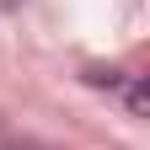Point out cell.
Here are the masks:
<instances>
[{
	"label": "cell",
	"instance_id": "cell-1",
	"mask_svg": "<svg viewBox=\"0 0 150 150\" xmlns=\"http://www.w3.org/2000/svg\"><path fill=\"white\" fill-rule=\"evenodd\" d=\"M129 107H134V112H145V107H150V97H145V81H134V86H129Z\"/></svg>",
	"mask_w": 150,
	"mask_h": 150
},
{
	"label": "cell",
	"instance_id": "cell-2",
	"mask_svg": "<svg viewBox=\"0 0 150 150\" xmlns=\"http://www.w3.org/2000/svg\"><path fill=\"white\" fill-rule=\"evenodd\" d=\"M6 150H43V145H27V139H16V145H6Z\"/></svg>",
	"mask_w": 150,
	"mask_h": 150
}]
</instances>
